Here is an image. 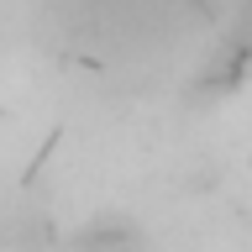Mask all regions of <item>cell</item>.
Here are the masks:
<instances>
[{"label": "cell", "mask_w": 252, "mask_h": 252, "mask_svg": "<svg viewBox=\"0 0 252 252\" xmlns=\"http://www.w3.org/2000/svg\"><path fill=\"white\" fill-rule=\"evenodd\" d=\"M74 247L79 252H142V236L126 216H94V220H84Z\"/></svg>", "instance_id": "obj_1"}]
</instances>
